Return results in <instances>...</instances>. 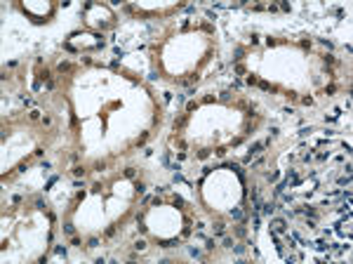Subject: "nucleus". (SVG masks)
<instances>
[{"label": "nucleus", "instance_id": "5", "mask_svg": "<svg viewBox=\"0 0 353 264\" xmlns=\"http://www.w3.org/2000/svg\"><path fill=\"white\" fill-rule=\"evenodd\" d=\"M228 215H231L233 219H242V217H245V212H242L240 207H231V212H228Z\"/></svg>", "mask_w": 353, "mask_h": 264}, {"label": "nucleus", "instance_id": "17", "mask_svg": "<svg viewBox=\"0 0 353 264\" xmlns=\"http://www.w3.org/2000/svg\"><path fill=\"white\" fill-rule=\"evenodd\" d=\"M311 132H313L311 125H308V128H301V130H299V137H306V134H311Z\"/></svg>", "mask_w": 353, "mask_h": 264}, {"label": "nucleus", "instance_id": "7", "mask_svg": "<svg viewBox=\"0 0 353 264\" xmlns=\"http://www.w3.org/2000/svg\"><path fill=\"white\" fill-rule=\"evenodd\" d=\"M54 255H57V257H64V259H66V245H57V248H54Z\"/></svg>", "mask_w": 353, "mask_h": 264}, {"label": "nucleus", "instance_id": "18", "mask_svg": "<svg viewBox=\"0 0 353 264\" xmlns=\"http://www.w3.org/2000/svg\"><path fill=\"white\" fill-rule=\"evenodd\" d=\"M87 248H99V238H90L87 241Z\"/></svg>", "mask_w": 353, "mask_h": 264}, {"label": "nucleus", "instance_id": "32", "mask_svg": "<svg viewBox=\"0 0 353 264\" xmlns=\"http://www.w3.org/2000/svg\"><path fill=\"white\" fill-rule=\"evenodd\" d=\"M320 43H323V45H325V47H327V50H332V47H334V45H332V43H330V40H327V38H320Z\"/></svg>", "mask_w": 353, "mask_h": 264}, {"label": "nucleus", "instance_id": "37", "mask_svg": "<svg viewBox=\"0 0 353 264\" xmlns=\"http://www.w3.org/2000/svg\"><path fill=\"white\" fill-rule=\"evenodd\" d=\"M163 99L165 101H172V92H163Z\"/></svg>", "mask_w": 353, "mask_h": 264}, {"label": "nucleus", "instance_id": "34", "mask_svg": "<svg viewBox=\"0 0 353 264\" xmlns=\"http://www.w3.org/2000/svg\"><path fill=\"white\" fill-rule=\"evenodd\" d=\"M247 85H257V78L254 76H247Z\"/></svg>", "mask_w": 353, "mask_h": 264}, {"label": "nucleus", "instance_id": "9", "mask_svg": "<svg viewBox=\"0 0 353 264\" xmlns=\"http://www.w3.org/2000/svg\"><path fill=\"white\" fill-rule=\"evenodd\" d=\"M224 231H226V226H224L221 222H217V224H214V234H217V236H224Z\"/></svg>", "mask_w": 353, "mask_h": 264}, {"label": "nucleus", "instance_id": "2", "mask_svg": "<svg viewBox=\"0 0 353 264\" xmlns=\"http://www.w3.org/2000/svg\"><path fill=\"white\" fill-rule=\"evenodd\" d=\"M264 151V142H254L252 146H250V151H247V156H245V163H250L252 158L257 156V153H261Z\"/></svg>", "mask_w": 353, "mask_h": 264}, {"label": "nucleus", "instance_id": "20", "mask_svg": "<svg viewBox=\"0 0 353 264\" xmlns=\"http://www.w3.org/2000/svg\"><path fill=\"white\" fill-rule=\"evenodd\" d=\"M242 54H245V50H242V47H238V50H236V54H233V59L238 61V59H242Z\"/></svg>", "mask_w": 353, "mask_h": 264}, {"label": "nucleus", "instance_id": "24", "mask_svg": "<svg viewBox=\"0 0 353 264\" xmlns=\"http://www.w3.org/2000/svg\"><path fill=\"white\" fill-rule=\"evenodd\" d=\"M134 189H137L139 193H144V191H146V184H144V182H137V186H134Z\"/></svg>", "mask_w": 353, "mask_h": 264}, {"label": "nucleus", "instance_id": "13", "mask_svg": "<svg viewBox=\"0 0 353 264\" xmlns=\"http://www.w3.org/2000/svg\"><path fill=\"white\" fill-rule=\"evenodd\" d=\"M188 255H191V257H200V250L193 248V245H188Z\"/></svg>", "mask_w": 353, "mask_h": 264}, {"label": "nucleus", "instance_id": "33", "mask_svg": "<svg viewBox=\"0 0 353 264\" xmlns=\"http://www.w3.org/2000/svg\"><path fill=\"white\" fill-rule=\"evenodd\" d=\"M104 167H106V163H94V170H97V172H101Z\"/></svg>", "mask_w": 353, "mask_h": 264}, {"label": "nucleus", "instance_id": "27", "mask_svg": "<svg viewBox=\"0 0 353 264\" xmlns=\"http://www.w3.org/2000/svg\"><path fill=\"white\" fill-rule=\"evenodd\" d=\"M113 52H115V57H120V59H122V57H125V54H127V52H125V50H120V47H115V50H113Z\"/></svg>", "mask_w": 353, "mask_h": 264}, {"label": "nucleus", "instance_id": "21", "mask_svg": "<svg viewBox=\"0 0 353 264\" xmlns=\"http://www.w3.org/2000/svg\"><path fill=\"white\" fill-rule=\"evenodd\" d=\"M339 184H341V186H344V184L348 186V184H351V174H346V177H339Z\"/></svg>", "mask_w": 353, "mask_h": 264}, {"label": "nucleus", "instance_id": "25", "mask_svg": "<svg viewBox=\"0 0 353 264\" xmlns=\"http://www.w3.org/2000/svg\"><path fill=\"white\" fill-rule=\"evenodd\" d=\"M172 203H174V205H179V207H181V205H184V198H181V196H174V198H172Z\"/></svg>", "mask_w": 353, "mask_h": 264}, {"label": "nucleus", "instance_id": "3", "mask_svg": "<svg viewBox=\"0 0 353 264\" xmlns=\"http://www.w3.org/2000/svg\"><path fill=\"white\" fill-rule=\"evenodd\" d=\"M275 207H278V203H275V201L261 203V212H264V215H273V212H275Z\"/></svg>", "mask_w": 353, "mask_h": 264}, {"label": "nucleus", "instance_id": "6", "mask_svg": "<svg viewBox=\"0 0 353 264\" xmlns=\"http://www.w3.org/2000/svg\"><path fill=\"white\" fill-rule=\"evenodd\" d=\"M179 245V238H172V241H160V248H174Z\"/></svg>", "mask_w": 353, "mask_h": 264}, {"label": "nucleus", "instance_id": "36", "mask_svg": "<svg viewBox=\"0 0 353 264\" xmlns=\"http://www.w3.org/2000/svg\"><path fill=\"white\" fill-rule=\"evenodd\" d=\"M47 78H49V71H47V68H45V71L40 73V80H47Z\"/></svg>", "mask_w": 353, "mask_h": 264}, {"label": "nucleus", "instance_id": "1", "mask_svg": "<svg viewBox=\"0 0 353 264\" xmlns=\"http://www.w3.org/2000/svg\"><path fill=\"white\" fill-rule=\"evenodd\" d=\"M271 229H273V234H285L290 226H287V222L282 219V217H273L271 219Z\"/></svg>", "mask_w": 353, "mask_h": 264}, {"label": "nucleus", "instance_id": "30", "mask_svg": "<svg viewBox=\"0 0 353 264\" xmlns=\"http://www.w3.org/2000/svg\"><path fill=\"white\" fill-rule=\"evenodd\" d=\"M236 236H240V238L245 236V226H236Z\"/></svg>", "mask_w": 353, "mask_h": 264}, {"label": "nucleus", "instance_id": "29", "mask_svg": "<svg viewBox=\"0 0 353 264\" xmlns=\"http://www.w3.org/2000/svg\"><path fill=\"white\" fill-rule=\"evenodd\" d=\"M266 179H269V182H275V179H278V172H269Z\"/></svg>", "mask_w": 353, "mask_h": 264}, {"label": "nucleus", "instance_id": "8", "mask_svg": "<svg viewBox=\"0 0 353 264\" xmlns=\"http://www.w3.org/2000/svg\"><path fill=\"white\" fill-rule=\"evenodd\" d=\"M64 234H68V236H73V234H76V226L71 224V222H66V224H64Z\"/></svg>", "mask_w": 353, "mask_h": 264}, {"label": "nucleus", "instance_id": "31", "mask_svg": "<svg viewBox=\"0 0 353 264\" xmlns=\"http://www.w3.org/2000/svg\"><path fill=\"white\" fill-rule=\"evenodd\" d=\"M198 109V104L196 101H188V106H186V111H196Z\"/></svg>", "mask_w": 353, "mask_h": 264}, {"label": "nucleus", "instance_id": "11", "mask_svg": "<svg viewBox=\"0 0 353 264\" xmlns=\"http://www.w3.org/2000/svg\"><path fill=\"white\" fill-rule=\"evenodd\" d=\"M172 182H186V179H184L181 172H174V174H172ZM186 184H191V182H186Z\"/></svg>", "mask_w": 353, "mask_h": 264}, {"label": "nucleus", "instance_id": "26", "mask_svg": "<svg viewBox=\"0 0 353 264\" xmlns=\"http://www.w3.org/2000/svg\"><path fill=\"white\" fill-rule=\"evenodd\" d=\"M35 207H38V210H47V205L43 203V198H38V201H35Z\"/></svg>", "mask_w": 353, "mask_h": 264}, {"label": "nucleus", "instance_id": "28", "mask_svg": "<svg viewBox=\"0 0 353 264\" xmlns=\"http://www.w3.org/2000/svg\"><path fill=\"white\" fill-rule=\"evenodd\" d=\"M224 248H233V238L226 236V238H224Z\"/></svg>", "mask_w": 353, "mask_h": 264}, {"label": "nucleus", "instance_id": "15", "mask_svg": "<svg viewBox=\"0 0 353 264\" xmlns=\"http://www.w3.org/2000/svg\"><path fill=\"white\" fill-rule=\"evenodd\" d=\"M134 174H137V170H134V167H125V177H127V179H132Z\"/></svg>", "mask_w": 353, "mask_h": 264}, {"label": "nucleus", "instance_id": "16", "mask_svg": "<svg viewBox=\"0 0 353 264\" xmlns=\"http://www.w3.org/2000/svg\"><path fill=\"white\" fill-rule=\"evenodd\" d=\"M57 179H59V177H49V182L45 184V191H49L52 186H54V184H57Z\"/></svg>", "mask_w": 353, "mask_h": 264}, {"label": "nucleus", "instance_id": "4", "mask_svg": "<svg viewBox=\"0 0 353 264\" xmlns=\"http://www.w3.org/2000/svg\"><path fill=\"white\" fill-rule=\"evenodd\" d=\"M311 248H315V250H320V252H325V250H330V243L327 241H315Z\"/></svg>", "mask_w": 353, "mask_h": 264}, {"label": "nucleus", "instance_id": "23", "mask_svg": "<svg viewBox=\"0 0 353 264\" xmlns=\"http://www.w3.org/2000/svg\"><path fill=\"white\" fill-rule=\"evenodd\" d=\"M205 250H214V241H212V238L205 241Z\"/></svg>", "mask_w": 353, "mask_h": 264}, {"label": "nucleus", "instance_id": "19", "mask_svg": "<svg viewBox=\"0 0 353 264\" xmlns=\"http://www.w3.org/2000/svg\"><path fill=\"white\" fill-rule=\"evenodd\" d=\"M57 68H59V71H71V64H68V61H61Z\"/></svg>", "mask_w": 353, "mask_h": 264}, {"label": "nucleus", "instance_id": "35", "mask_svg": "<svg viewBox=\"0 0 353 264\" xmlns=\"http://www.w3.org/2000/svg\"><path fill=\"white\" fill-rule=\"evenodd\" d=\"M250 43H252V45H257V43H259V36H257V33H252V38H250Z\"/></svg>", "mask_w": 353, "mask_h": 264}, {"label": "nucleus", "instance_id": "10", "mask_svg": "<svg viewBox=\"0 0 353 264\" xmlns=\"http://www.w3.org/2000/svg\"><path fill=\"white\" fill-rule=\"evenodd\" d=\"M85 172H87V170H85L82 165H78V167H73V174H76V177H85Z\"/></svg>", "mask_w": 353, "mask_h": 264}, {"label": "nucleus", "instance_id": "12", "mask_svg": "<svg viewBox=\"0 0 353 264\" xmlns=\"http://www.w3.org/2000/svg\"><path fill=\"white\" fill-rule=\"evenodd\" d=\"M134 250H139V252L146 250V241H137V243H134Z\"/></svg>", "mask_w": 353, "mask_h": 264}, {"label": "nucleus", "instance_id": "14", "mask_svg": "<svg viewBox=\"0 0 353 264\" xmlns=\"http://www.w3.org/2000/svg\"><path fill=\"white\" fill-rule=\"evenodd\" d=\"M231 250H233L236 255H242V252H245V245H236V243H233V248H231Z\"/></svg>", "mask_w": 353, "mask_h": 264}, {"label": "nucleus", "instance_id": "22", "mask_svg": "<svg viewBox=\"0 0 353 264\" xmlns=\"http://www.w3.org/2000/svg\"><path fill=\"white\" fill-rule=\"evenodd\" d=\"M146 139H148V132H144V134H141V137H139V139H137V146H141V144H144V142H146Z\"/></svg>", "mask_w": 353, "mask_h": 264}]
</instances>
